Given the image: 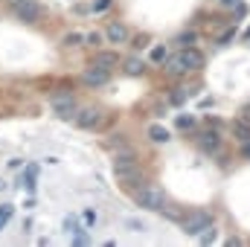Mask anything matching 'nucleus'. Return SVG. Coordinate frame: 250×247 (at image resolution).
Masks as SVG:
<instances>
[{
	"instance_id": "1",
	"label": "nucleus",
	"mask_w": 250,
	"mask_h": 247,
	"mask_svg": "<svg viewBox=\"0 0 250 247\" xmlns=\"http://www.w3.org/2000/svg\"><path fill=\"white\" fill-rule=\"evenodd\" d=\"M114 175H117L120 186L128 189V192H137L140 186H146V172H143V166L137 163L134 151H123V154L114 157Z\"/></svg>"
},
{
	"instance_id": "2",
	"label": "nucleus",
	"mask_w": 250,
	"mask_h": 247,
	"mask_svg": "<svg viewBox=\"0 0 250 247\" xmlns=\"http://www.w3.org/2000/svg\"><path fill=\"white\" fill-rule=\"evenodd\" d=\"M134 201H137V206H143V209H151V212H160L163 206H166V192L160 189L157 184H146L140 186L137 192H134Z\"/></svg>"
},
{
	"instance_id": "3",
	"label": "nucleus",
	"mask_w": 250,
	"mask_h": 247,
	"mask_svg": "<svg viewBox=\"0 0 250 247\" xmlns=\"http://www.w3.org/2000/svg\"><path fill=\"white\" fill-rule=\"evenodd\" d=\"M207 224H212V215H209L207 209H187V212L181 215V230H184L187 236H198Z\"/></svg>"
},
{
	"instance_id": "4",
	"label": "nucleus",
	"mask_w": 250,
	"mask_h": 247,
	"mask_svg": "<svg viewBox=\"0 0 250 247\" xmlns=\"http://www.w3.org/2000/svg\"><path fill=\"white\" fill-rule=\"evenodd\" d=\"M102 108H96V105H87V108H79L76 114H73V123H76V128H99L102 125Z\"/></svg>"
},
{
	"instance_id": "5",
	"label": "nucleus",
	"mask_w": 250,
	"mask_h": 247,
	"mask_svg": "<svg viewBox=\"0 0 250 247\" xmlns=\"http://www.w3.org/2000/svg\"><path fill=\"white\" fill-rule=\"evenodd\" d=\"M195 143H198V148H201L204 154H218V148H221L224 137H221L215 128H207V131H201V134L195 137Z\"/></svg>"
},
{
	"instance_id": "6",
	"label": "nucleus",
	"mask_w": 250,
	"mask_h": 247,
	"mask_svg": "<svg viewBox=\"0 0 250 247\" xmlns=\"http://www.w3.org/2000/svg\"><path fill=\"white\" fill-rule=\"evenodd\" d=\"M53 111L62 120H73V114L79 111V102L73 99V93H59V96H53Z\"/></svg>"
},
{
	"instance_id": "7",
	"label": "nucleus",
	"mask_w": 250,
	"mask_h": 247,
	"mask_svg": "<svg viewBox=\"0 0 250 247\" xmlns=\"http://www.w3.org/2000/svg\"><path fill=\"white\" fill-rule=\"evenodd\" d=\"M82 82H84L87 87H102V84H108V82H111V70L90 64V67H84V70H82Z\"/></svg>"
},
{
	"instance_id": "8",
	"label": "nucleus",
	"mask_w": 250,
	"mask_h": 247,
	"mask_svg": "<svg viewBox=\"0 0 250 247\" xmlns=\"http://www.w3.org/2000/svg\"><path fill=\"white\" fill-rule=\"evenodd\" d=\"M41 3H35V0H21L18 6H15V15H18V21H23V23H35L38 18H41Z\"/></svg>"
},
{
	"instance_id": "9",
	"label": "nucleus",
	"mask_w": 250,
	"mask_h": 247,
	"mask_svg": "<svg viewBox=\"0 0 250 247\" xmlns=\"http://www.w3.org/2000/svg\"><path fill=\"white\" fill-rule=\"evenodd\" d=\"M102 38H108V44H128L131 41V29L125 26L123 21H111L105 26V35Z\"/></svg>"
},
{
	"instance_id": "10",
	"label": "nucleus",
	"mask_w": 250,
	"mask_h": 247,
	"mask_svg": "<svg viewBox=\"0 0 250 247\" xmlns=\"http://www.w3.org/2000/svg\"><path fill=\"white\" fill-rule=\"evenodd\" d=\"M178 56H181V62H184V67H187L189 73H195V70H201L204 67V53L201 50H195V47H181L178 50Z\"/></svg>"
},
{
	"instance_id": "11",
	"label": "nucleus",
	"mask_w": 250,
	"mask_h": 247,
	"mask_svg": "<svg viewBox=\"0 0 250 247\" xmlns=\"http://www.w3.org/2000/svg\"><path fill=\"white\" fill-rule=\"evenodd\" d=\"M163 73H166L169 79H181V76H187L189 70L184 67L181 56H166V59H163Z\"/></svg>"
},
{
	"instance_id": "12",
	"label": "nucleus",
	"mask_w": 250,
	"mask_h": 247,
	"mask_svg": "<svg viewBox=\"0 0 250 247\" xmlns=\"http://www.w3.org/2000/svg\"><path fill=\"white\" fill-rule=\"evenodd\" d=\"M93 64H96V67H105V70H114V67L120 64V56H117L114 50H99V53L93 56Z\"/></svg>"
},
{
	"instance_id": "13",
	"label": "nucleus",
	"mask_w": 250,
	"mask_h": 247,
	"mask_svg": "<svg viewBox=\"0 0 250 247\" xmlns=\"http://www.w3.org/2000/svg\"><path fill=\"white\" fill-rule=\"evenodd\" d=\"M233 137L239 140V143H250V123H245L242 117L233 123Z\"/></svg>"
},
{
	"instance_id": "14",
	"label": "nucleus",
	"mask_w": 250,
	"mask_h": 247,
	"mask_svg": "<svg viewBox=\"0 0 250 247\" xmlns=\"http://www.w3.org/2000/svg\"><path fill=\"white\" fill-rule=\"evenodd\" d=\"M146 137H148L151 143H169V131H166L163 125H148Z\"/></svg>"
},
{
	"instance_id": "15",
	"label": "nucleus",
	"mask_w": 250,
	"mask_h": 247,
	"mask_svg": "<svg viewBox=\"0 0 250 247\" xmlns=\"http://www.w3.org/2000/svg\"><path fill=\"white\" fill-rule=\"evenodd\" d=\"M195 239H198L201 245H212V242L218 239V227H215V224H207V227H204V230H201Z\"/></svg>"
},
{
	"instance_id": "16",
	"label": "nucleus",
	"mask_w": 250,
	"mask_h": 247,
	"mask_svg": "<svg viewBox=\"0 0 250 247\" xmlns=\"http://www.w3.org/2000/svg\"><path fill=\"white\" fill-rule=\"evenodd\" d=\"M123 73L125 76H143V73H146V64L140 62V59H125Z\"/></svg>"
},
{
	"instance_id": "17",
	"label": "nucleus",
	"mask_w": 250,
	"mask_h": 247,
	"mask_svg": "<svg viewBox=\"0 0 250 247\" xmlns=\"http://www.w3.org/2000/svg\"><path fill=\"white\" fill-rule=\"evenodd\" d=\"M187 99H189V87H175V90L169 93V105H178V108H181Z\"/></svg>"
},
{
	"instance_id": "18",
	"label": "nucleus",
	"mask_w": 250,
	"mask_h": 247,
	"mask_svg": "<svg viewBox=\"0 0 250 247\" xmlns=\"http://www.w3.org/2000/svg\"><path fill=\"white\" fill-rule=\"evenodd\" d=\"M160 212H163L166 218H172V221H181V215H184L187 209H181V206H175V204H169V201H166V206H163Z\"/></svg>"
},
{
	"instance_id": "19",
	"label": "nucleus",
	"mask_w": 250,
	"mask_h": 247,
	"mask_svg": "<svg viewBox=\"0 0 250 247\" xmlns=\"http://www.w3.org/2000/svg\"><path fill=\"white\" fill-rule=\"evenodd\" d=\"M62 44L64 47H82V44H84V35H82V32H67L62 38Z\"/></svg>"
},
{
	"instance_id": "20",
	"label": "nucleus",
	"mask_w": 250,
	"mask_h": 247,
	"mask_svg": "<svg viewBox=\"0 0 250 247\" xmlns=\"http://www.w3.org/2000/svg\"><path fill=\"white\" fill-rule=\"evenodd\" d=\"M195 41H198V32H192V29H189V32H181V35L175 38V44H181V47H192Z\"/></svg>"
},
{
	"instance_id": "21",
	"label": "nucleus",
	"mask_w": 250,
	"mask_h": 247,
	"mask_svg": "<svg viewBox=\"0 0 250 247\" xmlns=\"http://www.w3.org/2000/svg\"><path fill=\"white\" fill-rule=\"evenodd\" d=\"M230 12H233V23H236L239 18H245V15H248V12H250V6H248V3H245V0H239V3H236V6H233Z\"/></svg>"
},
{
	"instance_id": "22",
	"label": "nucleus",
	"mask_w": 250,
	"mask_h": 247,
	"mask_svg": "<svg viewBox=\"0 0 250 247\" xmlns=\"http://www.w3.org/2000/svg\"><path fill=\"white\" fill-rule=\"evenodd\" d=\"M163 59H166V47L157 44V47L151 50V64H163Z\"/></svg>"
},
{
	"instance_id": "23",
	"label": "nucleus",
	"mask_w": 250,
	"mask_h": 247,
	"mask_svg": "<svg viewBox=\"0 0 250 247\" xmlns=\"http://www.w3.org/2000/svg\"><path fill=\"white\" fill-rule=\"evenodd\" d=\"M233 35H236V26H233V23H230V26H227V29H224V32H221V35H218V38H215V44H221V47H224V44H227V41H230V38H233Z\"/></svg>"
},
{
	"instance_id": "24",
	"label": "nucleus",
	"mask_w": 250,
	"mask_h": 247,
	"mask_svg": "<svg viewBox=\"0 0 250 247\" xmlns=\"http://www.w3.org/2000/svg\"><path fill=\"white\" fill-rule=\"evenodd\" d=\"M84 44L99 47V44H102V35H99V32H87V35H84Z\"/></svg>"
},
{
	"instance_id": "25",
	"label": "nucleus",
	"mask_w": 250,
	"mask_h": 247,
	"mask_svg": "<svg viewBox=\"0 0 250 247\" xmlns=\"http://www.w3.org/2000/svg\"><path fill=\"white\" fill-rule=\"evenodd\" d=\"M178 128L181 131H189V128H195V120L192 117H178Z\"/></svg>"
},
{
	"instance_id": "26",
	"label": "nucleus",
	"mask_w": 250,
	"mask_h": 247,
	"mask_svg": "<svg viewBox=\"0 0 250 247\" xmlns=\"http://www.w3.org/2000/svg\"><path fill=\"white\" fill-rule=\"evenodd\" d=\"M111 6H114V0H93V12H105Z\"/></svg>"
},
{
	"instance_id": "27",
	"label": "nucleus",
	"mask_w": 250,
	"mask_h": 247,
	"mask_svg": "<svg viewBox=\"0 0 250 247\" xmlns=\"http://www.w3.org/2000/svg\"><path fill=\"white\" fill-rule=\"evenodd\" d=\"M9 215H12V206H0V230L6 227V221H9Z\"/></svg>"
},
{
	"instance_id": "28",
	"label": "nucleus",
	"mask_w": 250,
	"mask_h": 247,
	"mask_svg": "<svg viewBox=\"0 0 250 247\" xmlns=\"http://www.w3.org/2000/svg\"><path fill=\"white\" fill-rule=\"evenodd\" d=\"M128 227H134L137 233H146V224L143 221H128Z\"/></svg>"
},
{
	"instance_id": "29",
	"label": "nucleus",
	"mask_w": 250,
	"mask_h": 247,
	"mask_svg": "<svg viewBox=\"0 0 250 247\" xmlns=\"http://www.w3.org/2000/svg\"><path fill=\"white\" fill-rule=\"evenodd\" d=\"M236 3H239V0H218V6H221V9H233Z\"/></svg>"
},
{
	"instance_id": "30",
	"label": "nucleus",
	"mask_w": 250,
	"mask_h": 247,
	"mask_svg": "<svg viewBox=\"0 0 250 247\" xmlns=\"http://www.w3.org/2000/svg\"><path fill=\"white\" fill-rule=\"evenodd\" d=\"M134 41H137V44H134V47H146V44H148V38H146V35H137V38H134Z\"/></svg>"
},
{
	"instance_id": "31",
	"label": "nucleus",
	"mask_w": 250,
	"mask_h": 247,
	"mask_svg": "<svg viewBox=\"0 0 250 247\" xmlns=\"http://www.w3.org/2000/svg\"><path fill=\"white\" fill-rule=\"evenodd\" d=\"M242 157L250 160V143H242Z\"/></svg>"
},
{
	"instance_id": "32",
	"label": "nucleus",
	"mask_w": 250,
	"mask_h": 247,
	"mask_svg": "<svg viewBox=\"0 0 250 247\" xmlns=\"http://www.w3.org/2000/svg\"><path fill=\"white\" fill-rule=\"evenodd\" d=\"M76 245H87V233H79L76 236Z\"/></svg>"
},
{
	"instance_id": "33",
	"label": "nucleus",
	"mask_w": 250,
	"mask_h": 247,
	"mask_svg": "<svg viewBox=\"0 0 250 247\" xmlns=\"http://www.w3.org/2000/svg\"><path fill=\"white\" fill-rule=\"evenodd\" d=\"M242 120H245V123H250V105H245V108H242Z\"/></svg>"
},
{
	"instance_id": "34",
	"label": "nucleus",
	"mask_w": 250,
	"mask_h": 247,
	"mask_svg": "<svg viewBox=\"0 0 250 247\" xmlns=\"http://www.w3.org/2000/svg\"><path fill=\"white\" fill-rule=\"evenodd\" d=\"M18 3H21V0H9V6H12V9H15V6H18Z\"/></svg>"
},
{
	"instance_id": "35",
	"label": "nucleus",
	"mask_w": 250,
	"mask_h": 247,
	"mask_svg": "<svg viewBox=\"0 0 250 247\" xmlns=\"http://www.w3.org/2000/svg\"><path fill=\"white\" fill-rule=\"evenodd\" d=\"M245 41H250V29H248V32H245Z\"/></svg>"
},
{
	"instance_id": "36",
	"label": "nucleus",
	"mask_w": 250,
	"mask_h": 247,
	"mask_svg": "<svg viewBox=\"0 0 250 247\" xmlns=\"http://www.w3.org/2000/svg\"><path fill=\"white\" fill-rule=\"evenodd\" d=\"M0 189H6V184H3V181H0Z\"/></svg>"
}]
</instances>
